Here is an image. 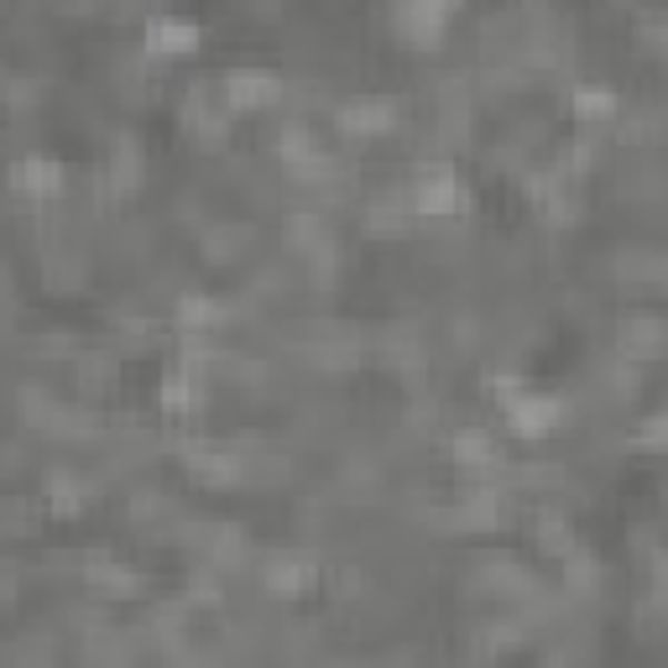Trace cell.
<instances>
[{
  "instance_id": "6da1fadb",
  "label": "cell",
  "mask_w": 668,
  "mask_h": 668,
  "mask_svg": "<svg viewBox=\"0 0 668 668\" xmlns=\"http://www.w3.org/2000/svg\"><path fill=\"white\" fill-rule=\"evenodd\" d=\"M465 205V189H460V178L449 168H423L418 178H412V189H408V209H418V215H455V209Z\"/></svg>"
},
{
  "instance_id": "7a4b0ae2",
  "label": "cell",
  "mask_w": 668,
  "mask_h": 668,
  "mask_svg": "<svg viewBox=\"0 0 668 668\" xmlns=\"http://www.w3.org/2000/svg\"><path fill=\"white\" fill-rule=\"evenodd\" d=\"M501 408H507V418H512L517 433H528V439H538V433H549L554 423H559V402L544 392H507L501 397Z\"/></svg>"
},
{
  "instance_id": "3957f363",
  "label": "cell",
  "mask_w": 668,
  "mask_h": 668,
  "mask_svg": "<svg viewBox=\"0 0 668 668\" xmlns=\"http://www.w3.org/2000/svg\"><path fill=\"white\" fill-rule=\"evenodd\" d=\"M277 94H282V84H277V73H267V69H230L225 73V100L236 104V110L272 104Z\"/></svg>"
},
{
  "instance_id": "277c9868",
  "label": "cell",
  "mask_w": 668,
  "mask_h": 668,
  "mask_svg": "<svg viewBox=\"0 0 668 668\" xmlns=\"http://www.w3.org/2000/svg\"><path fill=\"white\" fill-rule=\"evenodd\" d=\"M397 120V104L381 100V94H356V100L340 104V126L356 131V137H371V131H387Z\"/></svg>"
},
{
  "instance_id": "5b68a950",
  "label": "cell",
  "mask_w": 668,
  "mask_h": 668,
  "mask_svg": "<svg viewBox=\"0 0 668 668\" xmlns=\"http://www.w3.org/2000/svg\"><path fill=\"white\" fill-rule=\"evenodd\" d=\"M58 183H63V168H58L52 157H21L17 168H11V189L32 193V199H42V193H58Z\"/></svg>"
},
{
  "instance_id": "8992f818",
  "label": "cell",
  "mask_w": 668,
  "mask_h": 668,
  "mask_svg": "<svg viewBox=\"0 0 668 668\" xmlns=\"http://www.w3.org/2000/svg\"><path fill=\"white\" fill-rule=\"evenodd\" d=\"M162 408H172V412L205 408V377H199L193 366H178V371L162 381Z\"/></svg>"
},
{
  "instance_id": "52a82bcc",
  "label": "cell",
  "mask_w": 668,
  "mask_h": 668,
  "mask_svg": "<svg viewBox=\"0 0 668 668\" xmlns=\"http://www.w3.org/2000/svg\"><path fill=\"white\" fill-rule=\"evenodd\" d=\"M261 580H267V590H272V596H298V590H309L313 565H309V559H292V554H277Z\"/></svg>"
},
{
  "instance_id": "ba28073f",
  "label": "cell",
  "mask_w": 668,
  "mask_h": 668,
  "mask_svg": "<svg viewBox=\"0 0 668 668\" xmlns=\"http://www.w3.org/2000/svg\"><path fill=\"white\" fill-rule=\"evenodd\" d=\"M147 42L157 52H189L199 42V27L189 17H152L147 21Z\"/></svg>"
},
{
  "instance_id": "9c48e42d",
  "label": "cell",
  "mask_w": 668,
  "mask_h": 668,
  "mask_svg": "<svg viewBox=\"0 0 668 668\" xmlns=\"http://www.w3.org/2000/svg\"><path fill=\"white\" fill-rule=\"evenodd\" d=\"M189 470L199 480H209V486H230L240 476V455H230V449H193Z\"/></svg>"
},
{
  "instance_id": "30bf717a",
  "label": "cell",
  "mask_w": 668,
  "mask_h": 668,
  "mask_svg": "<svg viewBox=\"0 0 668 668\" xmlns=\"http://www.w3.org/2000/svg\"><path fill=\"white\" fill-rule=\"evenodd\" d=\"M445 21H449V6H402L397 11V27L408 37H418V42H433Z\"/></svg>"
},
{
  "instance_id": "8fae6325",
  "label": "cell",
  "mask_w": 668,
  "mask_h": 668,
  "mask_svg": "<svg viewBox=\"0 0 668 668\" xmlns=\"http://www.w3.org/2000/svg\"><path fill=\"white\" fill-rule=\"evenodd\" d=\"M225 319V309L215 303V298H205V292H189V298H178V325L183 329H199V335H209V329Z\"/></svg>"
},
{
  "instance_id": "7c38bea8",
  "label": "cell",
  "mask_w": 668,
  "mask_h": 668,
  "mask_svg": "<svg viewBox=\"0 0 668 668\" xmlns=\"http://www.w3.org/2000/svg\"><path fill=\"white\" fill-rule=\"evenodd\" d=\"M575 110H580V120L585 126H600V120H611L617 116V94H611V89H580V94H575Z\"/></svg>"
},
{
  "instance_id": "4fadbf2b",
  "label": "cell",
  "mask_w": 668,
  "mask_h": 668,
  "mask_svg": "<svg viewBox=\"0 0 668 668\" xmlns=\"http://www.w3.org/2000/svg\"><path fill=\"white\" fill-rule=\"evenodd\" d=\"M455 455H460L465 465H491V460H497V445H491V433L460 429V433H455Z\"/></svg>"
},
{
  "instance_id": "5bb4252c",
  "label": "cell",
  "mask_w": 668,
  "mask_h": 668,
  "mask_svg": "<svg viewBox=\"0 0 668 668\" xmlns=\"http://www.w3.org/2000/svg\"><path fill=\"white\" fill-rule=\"evenodd\" d=\"M89 580L100 585V590H110V596H131V590H137V569H120V565H94V569H89Z\"/></svg>"
},
{
  "instance_id": "9a60e30c",
  "label": "cell",
  "mask_w": 668,
  "mask_h": 668,
  "mask_svg": "<svg viewBox=\"0 0 668 668\" xmlns=\"http://www.w3.org/2000/svg\"><path fill=\"white\" fill-rule=\"evenodd\" d=\"M79 501H84V486L69 476H52V507L58 512H79Z\"/></svg>"
}]
</instances>
